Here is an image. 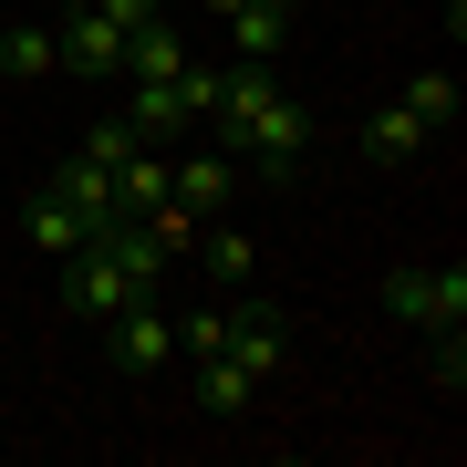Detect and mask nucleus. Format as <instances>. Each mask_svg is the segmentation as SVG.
<instances>
[{"label":"nucleus","instance_id":"obj_4","mask_svg":"<svg viewBox=\"0 0 467 467\" xmlns=\"http://www.w3.org/2000/svg\"><path fill=\"white\" fill-rule=\"evenodd\" d=\"M239 187H250V177H239V156L229 146H187V156H167V198L187 208V218H229V198H239Z\"/></svg>","mask_w":467,"mask_h":467},{"label":"nucleus","instance_id":"obj_18","mask_svg":"<svg viewBox=\"0 0 467 467\" xmlns=\"http://www.w3.org/2000/svg\"><path fill=\"white\" fill-rule=\"evenodd\" d=\"M218 343H229V312L187 301V312H177V353H218Z\"/></svg>","mask_w":467,"mask_h":467},{"label":"nucleus","instance_id":"obj_6","mask_svg":"<svg viewBox=\"0 0 467 467\" xmlns=\"http://www.w3.org/2000/svg\"><path fill=\"white\" fill-rule=\"evenodd\" d=\"M63 73H84V84H115V73H125V32L94 11V0L63 11Z\"/></svg>","mask_w":467,"mask_h":467},{"label":"nucleus","instance_id":"obj_24","mask_svg":"<svg viewBox=\"0 0 467 467\" xmlns=\"http://www.w3.org/2000/svg\"><path fill=\"white\" fill-rule=\"evenodd\" d=\"M260 11H281V21H291V11H301V0H260Z\"/></svg>","mask_w":467,"mask_h":467},{"label":"nucleus","instance_id":"obj_19","mask_svg":"<svg viewBox=\"0 0 467 467\" xmlns=\"http://www.w3.org/2000/svg\"><path fill=\"white\" fill-rule=\"evenodd\" d=\"M426 374H436V395H457L467 384V333H426Z\"/></svg>","mask_w":467,"mask_h":467},{"label":"nucleus","instance_id":"obj_17","mask_svg":"<svg viewBox=\"0 0 467 467\" xmlns=\"http://www.w3.org/2000/svg\"><path fill=\"white\" fill-rule=\"evenodd\" d=\"M395 104H405V115H416L426 135H447V125H457V73H416V84H405Z\"/></svg>","mask_w":467,"mask_h":467},{"label":"nucleus","instance_id":"obj_15","mask_svg":"<svg viewBox=\"0 0 467 467\" xmlns=\"http://www.w3.org/2000/svg\"><path fill=\"white\" fill-rule=\"evenodd\" d=\"M364 156H374V167H416V156H426V125L405 115V104H384V115L364 125Z\"/></svg>","mask_w":467,"mask_h":467},{"label":"nucleus","instance_id":"obj_2","mask_svg":"<svg viewBox=\"0 0 467 467\" xmlns=\"http://www.w3.org/2000/svg\"><path fill=\"white\" fill-rule=\"evenodd\" d=\"M156 291H167V239L146 218H104L63 260V312H84V322H115L125 301H156Z\"/></svg>","mask_w":467,"mask_h":467},{"label":"nucleus","instance_id":"obj_3","mask_svg":"<svg viewBox=\"0 0 467 467\" xmlns=\"http://www.w3.org/2000/svg\"><path fill=\"white\" fill-rule=\"evenodd\" d=\"M384 312L416 333H467V270H384Z\"/></svg>","mask_w":467,"mask_h":467},{"label":"nucleus","instance_id":"obj_21","mask_svg":"<svg viewBox=\"0 0 467 467\" xmlns=\"http://www.w3.org/2000/svg\"><path fill=\"white\" fill-rule=\"evenodd\" d=\"M104 21H115V32H135V21H156V0H94Z\"/></svg>","mask_w":467,"mask_h":467},{"label":"nucleus","instance_id":"obj_8","mask_svg":"<svg viewBox=\"0 0 467 467\" xmlns=\"http://www.w3.org/2000/svg\"><path fill=\"white\" fill-rule=\"evenodd\" d=\"M21 239H32L42 260H73V250L94 239V218H73L63 198H52V187H32V208H21Z\"/></svg>","mask_w":467,"mask_h":467},{"label":"nucleus","instance_id":"obj_1","mask_svg":"<svg viewBox=\"0 0 467 467\" xmlns=\"http://www.w3.org/2000/svg\"><path fill=\"white\" fill-rule=\"evenodd\" d=\"M208 125H218V146L239 156V177H260V187H291L301 146H312V104H291L270 84V63H218Z\"/></svg>","mask_w":467,"mask_h":467},{"label":"nucleus","instance_id":"obj_5","mask_svg":"<svg viewBox=\"0 0 467 467\" xmlns=\"http://www.w3.org/2000/svg\"><path fill=\"white\" fill-rule=\"evenodd\" d=\"M177 353V312L167 301H125L115 312V374H156Z\"/></svg>","mask_w":467,"mask_h":467},{"label":"nucleus","instance_id":"obj_13","mask_svg":"<svg viewBox=\"0 0 467 467\" xmlns=\"http://www.w3.org/2000/svg\"><path fill=\"white\" fill-rule=\"evenodd\" d=\"M198 405H208V416H250V405H260V374L229 364V353H198Z\"/></svg>","mask_w":467,"mask_h":467},{"label":"nucleus","instance_id":"obj_10","mask_svg":"<svg viewBox=\"0 0 467 467\" xmlns=\"http://www.w3.org/2000/svg\"><path fill=\"white\" fill-rule=\"evenodd\" d=\"M177 63H187V32H177V21H135V32H125V84H167Z\"/></svg>","mask_w":467,"mask_h":467},{"label":"nucleus","instance_id":"obj_23","mask_svg":"<svg viewBox=\"0 0 467 467\" xmlns=\"http://www.w3.org/2000/svg\"><path fill=\"white\" fill-rule=\"evenodd\" d=\"M229 11H239V0H208V21H229Z\"/></svg>","mask_w":467,"mask_h":467},{"label":"nucleus","instance_id":"obj_20","mask_svg":"<svg viewBox=\"0 0 467 467\" xmlns=\"http://www.w3.org/2000/svg\"><path fill=\"white\" fill-rule=\"evenodd\" d=\"M135 146H146V135H135L125 115H104V125L84 135V156H94V167H125V156H135Z\"/></svg>","mask_w":467,"mask_h":467},{"label":"nucleus","instance_id":"obj_16","mask_svg":"<svg viewBox=\"0 0 467 467\" xmlns=\"http://www.w3.org/2000/svg\"><path fill=\"white\" fill-rule=\"evenodd\" d=\"M156 198H167V146H135L125 167H115V208H125V218H146Z\"/></svg>","mask_w":467,"mask_h":467},{"label":"nucleus","instance_id":"obj_22","mask_svg":"<svg viewBox=\"0 0 467 467\" xmlns=\"http://www.w3.org/2000/svg\"><path fill=\"white\" fill-rule=\"evenodd\" d=\"M42 11H52V21H63V11H84V0H42Z\"/></svg>","mask_w":467,"mask_h":467},{"label":"nucleus","instance_id":"obj_7","mask_svg":"<svg viewBox=\"0 0 467 467\" xmlns=\"http://www.w3.org/2000/svg\"><path fill=\"white\" fill-rule=\"evenodd\" d=\"M42 187H52V198H63L73 218H94V229H104V218H125V208H115V167H94V156H63V167H52Z\"/></svg>","mask_w":467,"mask_h":467},{"label":"nucleus","instance_id":"obj_12","mask_svg":"<svg viewBox=\"0 0 467 467\" xmlns=\"http://www.w3.org/2000/svg\"><path fill=\"white\" fill-rule=\"evenodd\" d=\"M0 73H21V84L63 73V32H42V21H0Z\"/></svg>","mask_w":467,"mask_h":467},{"label":"nucleus","instance_id":"obj_9","mask_svg":"<svg viewBox=\"0 0 467 467\" xmlns=\"http://www.w3.org/2000/svg\"><path fill=\"white\" fill-rule=\"evenodd\" d=\"M125 125L146 135V146H177V135L198 125V115L177 104V73H167V84H125Z\"/></svg>","mask_w":467,"mask_h":467},{"label":"nucleus","instance_id":"obj_14","mask_svg":"<svg viewBox=\"0 0 467 467\" xmlns=\"http://www.w3.org/2000/svg\"><path fill=\"white\" fill-rule=\"evenodd\" d=\"M281 42H291L281 11H260V0H239V11H229V63H281Z\"/></svg>","mask_w":467,"mask_h":467},{"label":"nucleus","instance_id":"obj_11","mask_svg":"<svg viewBox=\"0 0 467 467\" xmlns=\"http://www.w3.org/2000/svg\"><path fill=\"white\" fill-rule=\"evenodd\" d=\"M198 229H208V239H198V270L229 281V291H250V281H260V239H250V229H218V218H198Z\"/></svg>","mask_w":467,"mask_h":467}]
</instances>
